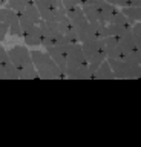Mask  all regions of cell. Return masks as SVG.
<instances>
[{"mask_svg": "<svg viewBox=\"0 0 141 147\" xmlns=\"http://www.w3.org/2000/svg\"><path fill=\"white\" fill-rule=\"evenodd\" d=\"M29 2H34V0H8L5 5H6L8 8H11L12 11L22 12V11H23V8L28 5Z\"/></svg>", "mask_w": 141, "mask_h": 147, "instance_id": "cell-17", "label": "cell"}, {"mask_svg": "<svg viewBox=\"0 0 141 147\" xmlns=\"http://www.w3.org/2000/svg\"><path fill=\"white\" fill-rule=\"evenodd\" d=\"M66 77L72 80H86L90 78L89 64L86 60L81 43H69L67 45V58H66Z\"/></svg>", "mask_w": 141, "mask_h": 147, "instance_id": "cell-1", "label": "cell"}, {"mask_svg": "<svg viewBox=\"0 0 141 147\" xmlns=\"http://www.w3.org/2000/svg\"><path fill=\"white\" fill-rule=\"evenodd\" d=\"M120 45V60H127L141 64V46L135 41L132 31H126L121 35H117Z\"/></svg>", "mask_w": 141, "mask_h": 147, "instance_id": "cell-4", "label": "cell"}, {"mask_svg": "<svg viewBox=\"0 0 141 147\" xmlns=\"http://www.w3.org/2000/svg\"><path fill=\"white\" fill-rule=\"evenodd\" d=\"M129 29H130V28L121 26V25H117V23H112V22L106 23V32H107V35L117 37V35H121L123 32H126V31H129Z\"/></svg>", "mask_w": 141, "mask_h": 147, "instance_id": "cell-16", "label": "cell"}, {"mask_svg": "<svg viewBox=\"0 0 141 147\" xmlns=\"http://www.w3.org/2000/svg\"><path fill=\"white\" fill-rule=\"evenodd\" d=\"M17 14H19L22 37H23L26 46L38 48L40 46V29H38V25H35L34 22H31L23 12H17Z\"/></svg>", "mask_w": 141, "mask_h": 147, "instance_id": "cell-9", "label": "cell"}, {"mask_svg": "<svg viewBox=\"0 0 141 147\" xmlns=\"http://www.w3.org/2000/svg\"><path fill=\"white\" fill-rule=\"evenodd\" d=\"M8 25H9V31H8V34L12 35V37H22L20 22H19V14H17V17L12 18V20L8 23Z\"/></svg>", "mask_w": 141, "mask_h": 147, "instance_id": "cell-18", "label": "cell"}, {"mask_svg": "<svg viewBox=\"0 0 141 147\" xmlns=\"http://www.w3.org/2000/svg\"><path fill=\"white\" fill-rule=\"evenodd\" d=\"M20 74L11 63L8 51L0 45V80H19Z\"/></svg>", "mask_w": 141, "mask_h": 147, "instance_id": "cell-10", "label": "cell"}, {"mask_svg": "<svg viewBox=\"0 0 141 147\" xmlns=\"http://www.w3.org/2000/svg\"><path fill=\"white\" fill-rule=\"evenodd\" d=\"M81 49L86 60L89 64V72L90 75L95 72V69L100 66L103 60H106V45H104V38L94 40V41H84L81 43Z\"/></svg>", "mask_w": 141, "mask_h": 147, "instance_id": "cell-5", "label": "cell"}, {"mask_svg": "<svg viewBox=\"0 0 141 147\" xmlns=\"http://www.w3.org/2000/svg\"><path fill=\"white\" fill-rule=\"evenodd\" d=\"M8 55H9V60L17 69V72L20 74L22 80L38 78L34 63H32V58H31V51L26 46H22V45L12 46V48L8 49Z\"/></svg>", "mask_w": 141, "mask_h": 147, "instance_id": "cell-3", "label": "cell"}, {"mask_svg": "<svg viewBox=\"0 0 141 147\" xmlns=\"http://www.w3.org/2000/svg\"><path fill=\"white\" fill-rule=\"evenodd\" d=\"M31 58H32L35 72H37L38 78L43 80H60L65 78V72L57 66V63L51 58L46 51H40V49H34L31 51Z\"/></svg>", "mask_w": 141, "mask_h": 147, "instance_id": "cell-2", "label": "cell"}, {"mask_svg": "<svg viewBox=\"0 0 141 147\" xmlns=\"http://www.w3.org/2000/svg\"><path fill=\"white\" fill-rule=\"evenodd\" d=\"M97 6H98V11H100V22L101 23H106L111 20V17H112V14L117 11V6H113V5L111 3H107L106 0H97Z\"/></svg>", "mask_w": 141, "mask_h": 147, "instance_id": "cell-12", "label": "cell"}, {"mask_svg": "<svg viewBox=\"0 0 141 147\" xmlns=\"http://www.w3.org/2000/svg\"><path fill=\"white\" fill-rule=\"evenodd\" d=\"M75 29H77V34H78L80 43L94 41V40H100V38L107 37L106 25L100 22H84L83 25L77 26Z\"/></svg>", "mask_w": 141, "mask_h": 147, "instance_id": "cell-7", "label": "cell"}, {"mask_svg": "<svg viewBox=\"0 0 141 147\" xmlns=\"http://www.w3.org/2000/svg\"><path fill=\"white\" fill-rule=\"evenodd\" d=\"M124 6H141V0H126ZM123 6V8H124Z\"/></svg>", "mask_w": 141, "mask_h": 147, "instance_id": "cell-21", "label": "cell"}, {"mask_svg": "<svg viewBox=\"0 0 141 147\" xmlns=\"http://www.w3.org/2000/svg\"><path fill=\"white\" fill-rule=\"evenodd\" d=\"M130 31H132V34H134V38H135V41H136V43H138V45L141 46V23L135 22L134 25H132Z\"/></svg>", "mask_w": 141, "mask_h": 147, "instance_id": "cell-19", "label": "cell"}, {"mask_svg": "<svg viewBox=\"0 0 141 147\" xmlns=\"http://www.w3.org/2000/svg\"><path fill=\"white\" fill-rule=\"evenodd\" d=\"M67 45H54V46H49V48H45L46 52L51 55V58L57 63V66L61 69L63 72L66 71V58H67ZM66 75V74H65Z\"/></svg>", "mask_w": 141, "mask_h": 147, "instance_id": "cell-11", "label": "cell"}, {"mask_svg": "<svg viewBox=\"0 0 141 147\" xmlns=\"http://www.w3.org/2000/svg\"><path fill=\"white\" fill-rule=\"evenodd\" d=\"M120 11L130 20V23L141 22V6H124L120 8Z\"/></svg>", "mask_w": 141, "mask_h": 147, "instance_id": "cell-14", "label": "cell"}, {"mask_svg": "<svg viewBox=\"0 0 141 147\" xmlns=\"http://www.w3.org/2000/svg\"><path fill=\"white\" fill-rule=\"evenodd\" d=\"M71 2H74V3H77V5H81V0H71Z\"/></svg>", "mask_w": 141, "mask_h": 147, "instance_id": "cell-22", "label": "cell"}, {"mask_svg": "<svg viewBox=\"0 0 141 147\" xmlns=\"http://www.w3.org/2000/svg\"><path fill=\"white\" fill-rule=\"evenodd\" d=\"M90 78H95V80H113V78H115L111 66H109L107 58L100 63V66L95 69V72L90 75Z\"/></svg>", "mask_w": 141, "mask_h": 147, "instance_id": "cell-13", "label": "cell"}, {"mask_svg": "<svg viewBox=\"0 0 141 147\" xmlns=\"http://www.w3.org/2000/svg\"><path fill=\"white\" fill-rule=\"evenodd\" d=\"M8 31H9V25L5 22H0V41L5 40V37L8 35Z\"/></svg>", "mask_w": 141, "mask_h": 147, "instance_id": "cell-20", "label": "cell"}, {"mask_svg": "<svg viewBox=\"0 0 141 147\" xmlns=\"http://www.w3.org/2000/svg\"><path fill=\"white\" fill-rule=\"evenodd\" d=\"M22 12H23L31 22H34L35 25H38V22H40V12H38V9H37V6H35L34 2H29L23 8V11H22Z\"/></svg>", "mask_w": 141, "mask_h": 147, "instance_id": "cell-15", "label": "cell"}, {"mask_svg": "<svg viewBox=\"0 0 141 147\" xmlns=\"http://www.w3.org/2000/svg\"><path fill=\"white\" fill-rule=\"evenodd\" d=\"M113 75L118 80H136L141 78V64L120 58H107Z\"/></svg>", "mask_w": 141, "mask_h": 147, "instance_id": "cell-6", "label": "cell"}, {"mask_svg": "<svg viewBox=\"0 0 141 147\" xmlns=\"http://www.w3.org/2000/svg\"><path fill=\"white\" fill-rule=\"evenodd\" d=\"M38 29H40V46H43V48H49V46H54V45L69 43L60 31L55 29V28L51 26L45 20L38 22Z\"/></svg>", "mask_w": 141, "mask_h": 147, "instance_id": "cell-8", "label": "cell"}, {"mask_svg": "<svg viewBox=\"0 0 141 147\" xmlns=\"http://www.w3.org/2000/svg\"><path fill=\"white\" fill-rule=\"evenodd\" d=\"M0 45H2V41H0Z\"/></svg>", "mask_w": 141, "mask_h": 147, "instance_id": "cell-23", "label": "cell"}]
</instances>
